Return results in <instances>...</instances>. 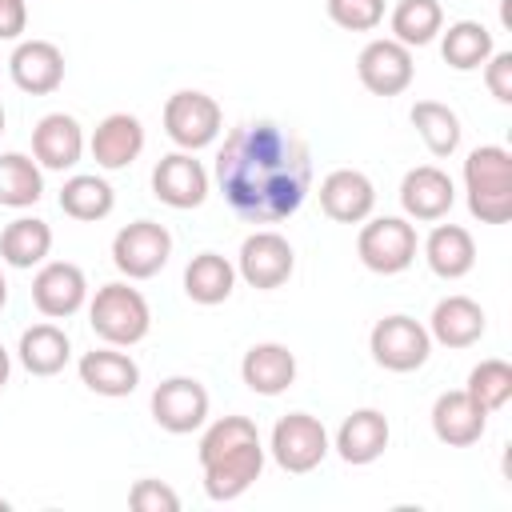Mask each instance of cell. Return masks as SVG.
Instances as JSON below:
<instances>
[{
	"mask_svg": "<svg viewBox=\"0 0 512 512\" xmlns=\"http://www.w3.org/2000/svg\"><path fill=\"white\" fill-rule=\"evenodd\" d=\"M152 196L176 212L200 208L208 200V172L196 160V152H168L152 168Z\"/></svg>",
	"mask_w": 512,
	"mask_h": 512,
	"instance_id": "obj_13",
	"label": "cell"
},
{
	"mask_svg": "<svg viewBox=\"0 0 512 512\" xmlns=\"http://www.w3.org/2000/svg\"><path fill=\"white\" fill-rule=\"evenodd\" d=\"M128 504L136 512H176L180 508V496L164 480H136L132 492H128Z\"/></svg>",
	"mask_w": 512,
	"mask_h": 512,
	"instance_id": "obj_36",
	"label": "cell"
},
{
	"mask_svg": "<svg viewBox=\"0 0 512 512\" xmlns=\"http://www.w3.org/2000/svg\"><path fill=\"white\" fill-rule=\"evenodd\" d=\"M76 372H80V384H84L88 392L108 396V400L132 396L136 384H140V364H136L128 352L112 348V344H108V348H92V352H84L80 364H76Z\"/></svg>",
	"mask_w": 512,
	"mask_h": 512,
	"instance_id": "obj_19",
	"label": "cell"
},
{
	"mask_svg": "<svg viewBox=\"0 0 512 512\" xmlns=\"http://www.w3.org/2000/svg\"><path fill=\"white\" fill-rule=\"evenodd\" d=\"M484 412H500L512 400V364L508 360H480L468 372V388H464Z\"/></svg>",
	"mask_w": 512,
	"mask_h": 512,
	"instance_id": "obj_34",
	"label": "cell"
},
{
	"mask_svg": "<svg viewBox=\"0 0 512 512\" xmlns=\"http://www.w3.org/2000/svg\"><path fill=\"white\" fill-rule=\"evenodd\" d=\"M16 356L32 376H56V372H64V364L72 356V340L56 324H32L20 332Z\"/></svg>",
	"mask_w": 512,
	"mask_h": 512,
	"instance_id": "obj_27",
	"label": "cell"
},
{
	"mask_svg": "<svg viewBox=\"0 0 512 512\" xmlns=\"http://www.w3.org/2000/svg\"><path fill=\"white\" fill-rule=\"evenodd\" d=\"M292 272H296V252H292V244H288L280 232L256 228L252 236H244L240 256H236V276H240L248 288L272 292V288L288 284Z\"/></svg>",
	"mask_w": 512,
	"mask_h": 512,
	"instance_id": "obj_10",
	"label": "cell"
},
{
	"mask_svg": "<svg viewBox=\"0 0 512 512\" xmlns=\"http://www.w3.org/2000/svg\"><path fill=\"white\" fill-rule=\"evenodd\" d=\"M488 328V316L484 308L472 300V296H444L436 300L432 316H428V336L444 348H472Z\"/></svg>",
	"mask_w": 512,
	"mask_h": 512,
	"instance_id": "obj_22",
	"label": "cell"
},
{
	"mask_svg": "<svg viewBox=\"0 0 512 512\" xmlns=\"http://www.w3.org/2000/svg\"><path fill=\"white\" fill-rule=\"evenodd\" d=\"M204 492L212 500L244 496L264 472V444L248 416H220L200 436Z\"/></svg>",
	"mask_w": 512,
	"mask_h": 512,
	"instance_id": "obj_2",
	"label": "cell"
},
{
	"mask_svg": "<svg viewBox=\"0 0 512 512\" xmlns=\"http://www.w3.org/2000/svg\"><path fill=\"white\" fill-rule=\"evenodd\" d=\"M444 32V8L440 0H400L392 8V40L404 48H424Z\"/></svg>",
	"mask_w": 512,
	"mask_h": 512,
	"instance_id": "obj_32",
	"label": "cell"
},
{
	"mask_svg": "<svg viewBox=\"0 0 512 512\" xmlns=\"http://www.w3.org/2000/svg\"><path fill=\"white\" fill-rule=\"evenodd\" d=\"M484 428H488V412L464 388L436 396V404H432V432H436L440 444L468 448V444H476L484 436Z\"/></svg>",
	"mask_w": 512,
	"mask_h": 512,
	"instance_id": "obj_20",
	"label": "cell"
},
{
	"mask_svg": "<svg viewBox=\"0 0 512 512\" xmlns=\"http://www.w3.org/2000/svg\"><path fill=\"white\" fill-rule=\"evenodd\" d=\"M408 116H412V128L420 132L424 148H428L436 160H448V156L460 148L464 128H460V116H456L448 104H440V100H416Z\"/></svg>",
	"mask_w": 512,
	"mask_h": 512,
	"instance_id": "obj_31",
	"label": "cell"
},
{
	"mask_svg": "<svg viewBox=\"0 0 512 512\" xmlns=\"http://www.w3.org/2000/svg\"><path fill=\"white\" fill-rule=\"evenodd\" d=\"M240 380L256 396H280L296 380V356L288 352V344H276V340L252 344L240 360Z\"/></svg>",
	"mask_w": 512,
	"mask_h": 512,
	"instance_id": "obj_23",
	"label": "cell"
},
{
	"mask_svg": "<svg viewBox=\"0 0 512 512\" xmlns=\"http://www.w3.org/2000/svg\"><path fill=\"white\" fill-rule=\"evenodd\" d=\"M328 16L344 32H372L384 20V0H328Z\"/></svg>",
	"mask_w": 512,
	"mask_h": 512,
	"instance_id": "obj_35",
	"label": "cell"
},
{
	"mask_svg": "<svg viewBox=\"0 0 512 512\" xmlns=\"http://www.w3.org/2000/svg\"><path fill=\"white\" fill-rule=\"evenodd\" d=\"M356 76L360 84L372 92V96H400L408 92L412 76H416V64H412V48H404L400 40L392 36H380V40H368L356 56Z\"/></svg>",
	"mask_w": 512,
	"mask_h": 512,
	"instance_id": "obj_12",
	"label": "cell"
},
{
	"mask_svg": "<svg viewBox=\"0 0 512 512\" xmlns=\"http://www.w3.org/2000/svg\"><path fill=\"white\" fill-rule=\"evenodd\" d=\"M12 84L28 96H48L64 84V52L52 40H20L8 56Z\"/></svg>",
	"mask_w": 512,
	"mask_h": 512,
	"instance_id": "obj_17",
	"label": "cell"
},
{
	"mask_svg": "<svg viewBox=\"0 0 512 512\" xmlns=\"http://www.w3.org/2000/svg\"><path fill=\"white\" fill-rule=\"evenodd\" d=\"M232 288H236V264L228 256H220V252H196L188 260V268H184V296L192 304H204V308L224 304L232 296Z\"/></svg>",
	"mask_w": 512,
	"mask_h": 512,
	"instance_id": "obj_26",
	"label": "cell"
},
{
	"mask_svg": "<svg viewBox=\"0 0 512 512\" xmlns=\"http://www.w3.org/2000/svg\"><path fill=\"white\" fill-rule=\"evenodd\" d=\"M328 448H332V444H328L324 424H320L316 416H308V412H288V416H280L276 428H272V440H268L272 460H276L284 472H292V476H304V472L320 468L324 456H328Z\"/></svg>",
	"mask_w": 512,
	"mask_h": 512,
	"instance_id": "obj_9",
	"label": "cell"
},
{
	"mask_svg": "<svg viewBox=\"0 0 512 512\" xmlns=\"http://www.w3.org/2000/svg\"><path fill=\"white\" fill-rule=\"evenodd\" d=\"M8 376H12V356H8V348L0 344V392H4V384H8Z\"/></svg>",
	"mask_w": 512,
	"mask_h": 512,
	"instance_id": "obj_39",
	"label": "cell"
},
{
	"mask_svg": "<svg viewBox=\"0 0 512 512\" xmlns=\"http://www.w3.org/2000/svg\"><path fill=\"white\" fill-rule=\"evenodd\" d=\"M484 84L500 104H512V52H492L484 60Z\"/></svg>",
	"mask_w": 512,
	"mask_h": 512,
	"instance_id": "obj_37",
	"label": "cell"
},
{
	"mask_svg": "<svg viewBox=\"0 0 512 512\" xmlns=\"http://www.w3.org/2000/svg\"><path fill=\"white\" fill-rule=\"evenodd\" d=\"M52 252V228L40 216H16L0 232V260L12 268H36Z\"/></svg>",
	"mask_w": 512,
	"mask_h": 512,
	"instance_id": "obj_29",
	"label": "cell"
},
{
	"mask_svg": "<svg viewBox=\"0 0 512 512\" xmlns=\"http://www.w3.org/2000/svg\"><path fill=\"white\" fill-rule=\"evenodd\" d=\"M88 300V276L80 264L72 260H48L40 264V272L32 276V304L40 308V316L48 320H68L84 308Z\"/></svg>",
	"mask_w": 512,
	"mask_h": 512,
	"instance_id": "obj_14",
	"label": "cell"
},
{
	"mask_svg": "<svg viewBox=\"0 0 512 512\" xmlns=\"http://www.w3.org/2000/svg\"><path fill=\"white\" fill-rule=\"evenodd\" d=\"M84 156V128L68 112H48L32 128V160L48 172L76 168Z\"/></svg>",
	"mask_w": 512,
	"mask_h": 512,
	"instance_id": "obj_18",
	"label": "cell"
},
{
	"mask_svg": "<svg viewBox=\"0 0 512 512\" xmlns=\"http://www.w3.org/2000/svg\"><path fill=\"white\" fill-rule=\"evenodd\" d=\"M28 28V4L24 0H0V40H20Z\"/></svg>",
	"mask_w": 512,
	"mask_h": 512,
	"instance_id": "obj_38",
	"label": "cell"
},
{
	"mask_svg": "<svg viewBox=\"0 0 512 512\" xmlns=\"http://www.w3.org/2000/svg\"><path fill=\"white\" fill-rule=\"evenodd\" d=\"M112 208H116V192H112V184H108L104 176H96V172H76V176H68L64 188H60V212L72 216V220H80V224H96V220H104Z\"/></svg>",
	"mask_w": 512,
	"mask_h": 512,
	"instance_id": "obj_28",
	"label": "cell"
},
{
	"mask_svg": "<svg viewBox=\"0 0 512 512\" xmlns=\"http://www.w3.org/2000/svg\"><path fill=\"white\" fill-rule=\"evenodd\" d=\"M164 132L176 148L200 152V148L216 144V136L224 132V112L208 92L184 88L164 100Z\"/></svg>",
	"mask_w": 512,
	"mask_h": 512,
	"instance_id": "obj_5",
	"label": "cell"
},
{
	"mask_svg": "<svg viewBox=\"0 0 512 512\" xmlns=\"http://www.w3.org/2000/svg\"><path fill=\"white\" fill-rule=\"evenodd\" d=\"M0 132H4V104H0Z\"/></svg>",
	"mask_w": 512,
	"mask_h": 512,
	"instance_id": "obj_41",
	"label": "cell"
},
{
	"mask_svg": "<svg viewBox=\"0 0 512 512\" xmlns=\"http://www.w3.org/2000/svg\"><path fill=\"white\" fill-rule=\"evenodd\" d=\"M44 196V172L24 152L0 156V204L4 208H32Z\"/></svg>",
	"mask_w": 512,
	"mask_h": 512,
	"instance_id": "obj_33",
	"label": "cell"
},
{
	"mask_svg": "<svg viewBox=\"0 0 512 512\" xmlns=\"http://www.w3.org/2000/svg\"><path fill=\"white\" fill-rule=\"evenodd\" d=\"M152 420L172 436H188V432L204 428V420H208V388L196 376L160 380L152 388Z\"/></svg>",
	"mask_w": 512,
	"mask_h": 512,
	"instance_id": "obj_11",
	"label": "cell"
},
{
	"mask_svg": "<svg viewBox=\"0 0 512 512\" xmlns=\"http://www.w3.org/2000/svg\"><path fill=\"white\" fill-rule=\"evenodd\" d=\"M88 324L104 344L132 348V344H140L148 336L152 308H148L140 288H132L124 280H112V284H100L96 296L88 300Z\"/></svg>",
	"mask_w": 512,
	"mask_h": 512,
	"instance_id": "obj_4",
	"label": "cell"
},
{
	"mask_svg": "<svg viewBox=\"0 0 512 512\" xmlns=\"http://www.w3.org/2000/svg\"><path fill=\"white\" fill-rule=\"evenodd\" d=\"M4 508H8V500H0V512H4Z\"/></svg>",
	"mask_w": 512,
	"mask_h": 512,
	"instance_id": "obj_42",
	"label": "cell"
},
{
	"mask_svg": "<svg viewBox=\"0 0 512 512\" xmlns=\"http://www.w3.org/2000/svg\"><path fill=\"white\" fill-rule=\"evenodd\" d=\"M456 204V188H452V176L436 164H416L404 172L400 180V208L408 220H424V224H436L452 212Z\"/></svg>",
	"mask_w": 512,
	"mask_h": 512,
	"instance_id": "obj_15",
	"label": "cell"
},
{
	"mask_svg": "<svg viewBox=\"0 0 512 512\" xmlns=\"http://www.w3.org/2000/svg\"><path fill=\"white\" fill-rule=\"evenodd\" d=\"M216 184L240 220L280 224L296 216L312 192V152L296 132L272 120H248L224 136Z\"/></svg>",
	"mask_w": 512,
	"mask_h": 512,
	"instance_id": "obj_1",
	"label": "cell"
},
{
	"mask_svg": "<svg viewBox=\"0 0 512 512\" xmlns=\"http://www.w3.org/2000/svg\"><path fill=\"white\" fill-rule=\"evenodd\" d=\"M360 264L376 276H396L416 260V228L404 216H368L356 236Z\"/></svg>",
	"mask_w": 512,
	"mask_h": 512,
	"instance_id": "obj_6",
	"label": "cell"
},
{
	"mask_svg": "<svg viewBox=\"0 0 512 512\" xmlns=\"http://www.w3.org/2000/svg\"><path fill=\"white\" fill-rule=\"evenodd\" d=\"M88 152L100 168L116 172V168H128L140 152H144V124L132 116V112H112L96 124L92 140H88Z\"/></svg>",
	"mask_w": 512,
	"mask_h": 512,
	"instance_id": "obj_24",
	"label": "cell"
},
{
	"mask_svg": "<svg viewBox=\"0 0 512 512\" xmlns=\"http://www.w3.org/2000/svg\"><path fill=\"white\" fill-rule=\"evenodd\" d=\"M388 440H392L388 416H384V412H376V408H356V412H352V416H344V424L336 428V444H332V448L340 452V460H344V464L364 468V464H372V460H380V456H384Z\"/></svg>",
	"mask_w": 512,
	"mask_h": 512,
	"instance_id": "obj_21",
	"label": "cell"
},
{
	"mask_svg": "<svg viewBox=\"0 0 512 512\" xmlns=\"http://www.w3.org/2000/svg\"><path fill=\"white\" fill-rule=\"evenodd\" d=\"M4 304H8V280L0 276V312H4Z\"/></svg>",
	"mask_w": 512,
	"mask_h": 512,
	"instance_id": "obj_40",
	"label": "cell"
},
{
	"mask_svg": "<svg viewBox=\"0 0 512 512\" xmlns=\"http://www.w3.org/2000/svg\"><path fill=\"white\" fill-rule=\"evenodd\" d=\"M496 52V40L492 32L480 24V20H456L448 24V32L440 36V56L448 68L456 72H472V68H484V60Z\"/></svg>",
	"mask_w": 512,
	"mask_h": 512,
	"instance_id": "obj_30",
	"label": "cell"
},
{
	"mask_svg": "<svg viewBox=\"0 0 512 512\" xmlns=\"http://www.w3.org/2000/svg\"><path fill=\"white\" fill-rule=\"evenodd\" d=\"M424 260L440 280H460L476 268V240L460 224H436L424 240Z\"/></svg>",
	"mask_w": 512,
	"mask_h": 512,
	"instance_id": "obj_25",
	"label": "cell"
},
{
	"mask_svg": "<svg viewBox=\"0 0 512 512\" xmlns=\"http://www.w3.org/2000/svg\"><path fill=\"white\" fill-rule=\"evenodd\" d=\"M172 256V232L156 220H132L112 236V264L128 280H152Z\"/></svg>",
	"mask_w": 512,
	"mask_h": 512,
	"instance_id": "obj_8",
	"label": "cell"
},
{
	"mask_svg": "<svg viewBox=\"0 0 512 512\" xmlns=\"http://www.w3.org/2000/svg\"><path fill=\"white\" fill-rule=\"evenodd\" d=\"M368 352H372V360H376L380 368H388V372H416V368H424L428 356H432V336H428V328H424L420 320L396 312V316H384V320L372 324V332H368Z\"/></svg>",
	"mask_w": 512,
	"mask_h": 512,
	"instance_id": "obj_7",
	"label": "cell"
},
{
	"mask_svg": "<svg viewBox=\"0 0 512 512\" xmlns=\"http://www.w3.org/2000/svg\"><path fill=\"white\" fill-rule=\"evenodd\" d=\"M464 192L468 212L480 224L512 220V152L500 144H480L464 160Z\"/></svg>",
	"mask_w": 512,
	"mask_h": 512,
	"instance_id": "obj_3",
	"label": "cell"
},
{
	"mask_svg": "<svg viewBox=\"0 0 512 512\" xmlns=\"http://www.w3.org/2000/svg\"><path fill=\"white\" fill-rule=\"evenodd\" d=\"M320 208L336 224H364L376 208V184L360 168H332L320 180Z\"/></svg>",
	"mask_w": 512,
	"mask_h": 512,
	"instance_id": "obj_16",
	"label": "cell"
}]
</instances>
